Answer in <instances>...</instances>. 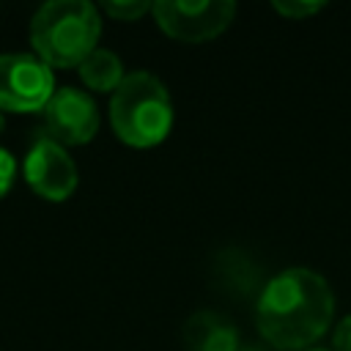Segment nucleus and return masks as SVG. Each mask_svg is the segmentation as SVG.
<instances>
[{
  "mask_svg": "<svg viewBox=\"0 0 351 351\" xmlns=\"http://www.w3.org/2000/svg\"><path fill=\"white\" fill-rule=\"evenodd\" d=\"M332 313L335 293L326 277L313 269L293 266L274 274L263 285L255 321L271 346L302 351L329 329Z\"/></svg>",
  "mask_w": 351,
  "mask_h": 351,
  "instance_id": "nucleus-1",
  "label": "nucleus"
},
{
  "mask_svg": "<svg viewBox=\"0 0 351 351\" xmlns=\"http://www.w3.org/2000/svg\"><path fill=\"white\" fill-rule=\"evenodd\" d=\"M101 36L99 8L88 0H49L30 19L33 52L52 69L80 66Z\"/></svg>",
  "mask_w": 351,
  "mask_h": 351,
  "instance_id": "nucleus-2",
  "label": "nucleus"
},
{
  "mask_svg": "<svg viewBox=\"0 0 351 351\" xmlns=\"http://www.w3.org/2000/svg\"><path fill=\"white\" fill-rule=\"evenodd\" d=\"M110 123L134 148L162 143L173 126V101L165 82L151 71L126 74L110 96Z\"/></svg>",
  "mask_w": 351,
  "mask_h": 351,
  "instance_id": "nucleus-3",
  "label": "nucleus"
},
{
  "mask_svg": "<svg viewBox=\"0 0 351 351\" xmlns=\"http://www.w3.org/2000/svg\"><path fill=\"white\" fill-rule=\"evenodd\" d=\"M55 93L52 69L30 52L0 55V112H41Z\"/></svg>",
  "mask_w": 351,
  "mask_h": 351,
  "instance_id": "nucleus-4",
  "label": "nucleus"
},
{
  "mask_svg": "<svg viewBox=\"0 0 351 351\" xmlns=\"http://www.w3.org/2000/svg\"><path fill=\"white\" fill-rule=\"evenodd\" d=\"M159 27L186 44L195 41H208L219 36L236 16V3L233 0H156L151 5Z\"/></svg>",
  "mask_w": 351,
  "mask_h": 351,
  "instance_id": "nucleus-5",
  "label": "nucleus"
},
{
  "mask_svg": "<svg viewBox=\"0 0 351 351\" xmlns=\"http://www.w3.org/2000/svg\"><path fill=\"white\" fill-rule=\"evenodd\" d=\"M44 121H41V132L66 145H82L88 140H93V134L99 132V110L96 101L71 85L55 88L52 99L47 101V107L41 110Z\"/></svg>",
  "mask_w": 351,
  "mask_h": 351,
  "instance_id": "nucleus-6",
  "label": "nucleus"
},
{
  "mask_svg": "<svg viewBox=\"0 0 351 351\" xmlns=\"http://www.w3.org/2000/svg\"><path fill=\"white\" fill-rule=\"evenodd\" d=\"M25 181L38 197L60 203L77 189V165L60 143L38 129L25 156Z\"/></svg>",
  "mask_w": 351,
  "mask_h": 351,
  "instance_id": "nucleus-7",
  "label": "nucleus"
},
{
  "mask_svg": "<svg viewBox=\"0 0 351 351\" xmlns=\"http://www.w3.org/2000/svg\"><path fill=\"white\" fill-rule=\"evenodd\" d=\"M186 351H239V332L230 318L214 310H197L184 324Z\"/></svg>",
  "mask_w": 351,
  "mask_h": 351,
  "instance_id": "nucleus-8",
  "label": "nucleus"
},
{
  "mask_svg": "<svg viewBox=\"0 0 351 351\" xmlns=\"http://www.w3.org/2000/svg\"><path fill=\"white\" fill-rule=\"evenodd\" d=\"M77 69H80L82 82L90 90H99V93H112L121 85V80L126 77L121 58L112 49H104V47H96Z\"/></svg>",
  "mask_w": 351,
  "mask_h": 351,
  "instance_id": "nucleus-9",
  "label": "nucleus"
},
{
  "mask_svg": "<svg viewBox=\"0 0 351 351\" xmlns=\"http://www.w3.org/2000/svg\"><path fill=\"white\" fill-rule=\"evenodd\" d=\"M151 5L154 3H148V0H107V3H101V8L112 19H121V22H129V19L143 16L145 11H151Z\"/></svg>",
  "mask_w": 351,
  "mask_h": 351,
  "instance_id": "nucleus-10",
  "label": "nucleus"
},
{
  "mask_svg": "<svg viewBox=\"0 0 351 351\" xmlns=\"http://www.w3.org/2000/svg\"><path fill=\"white\" fill-rule=\"evenodd\" d=\"M324 8L321 0H274V11L288 19H304Z\"/></svg>",
  "mask_w": 351,
  "mask_h": 351,
  "instance_id": "nucleus-11",
  "label": "nucleus"
},
{
  "mask_svg": "<svg viewBox=\"0 0 351 351\" xmlns=\"http://www.w3.org/2000/svg\"><path fill=\"white\" fill-rule=\"evenodd\" d=\"M14 176H16V162H14V156H11L5 148H0V197L11 189Z\"/></svg>",
  "mask_w": 351,
  "mask_h": 351,
  "instance_id": "nucleus-12",
  "label": "nucleus"
},
{
  "mask_svg": "<svg viewBox=\"0 0 351 351\" xmlns=\"http://www.w3.org/2000/svg\"><path fill=\"white\" fill-rule=\"evenodd\" d=\"M332 351H351V315H346L335 335H332Z\"/></svg>",
  "mask_w": 351,
  "mask_h": 351,
  "instance_id": "nucleus-13",
  "label": "nucleus"
},
{
  "mask_svg": "<svg viewBox=\"0 0 351 351\" xmlns=\"http://www.w3.org/2000/svg\"><path fill=\"white\" fill-rule=\"evenodd\" d=\"M3 129H5V115L0 112V132H3Z\"/></svg>",
  "mask_w": 351,
  "mask_h": 351,
  "instance_id": "nucleus-14",
  "label": "nucleus"
},
{
  "mask_svg": "<svg viewBox=\"0 0 351 351\" xmlns=\"http://www.w3.org/2000/svg\"><path fill=\"white\" fill-rule=\"evenodd\" d=\"M304 351H329V348H304Z\"/></svg>",
  "mask_w": 351,
  "mask_h": 351,
  "instance_id": "nucleus-15",
  "label": "nucleus"
},
{
  "mask_svg": "<svg viewBox=\"0 0 351 351\" xmlns=\"http://www.w3.org/2000/svg\"><path fill=\"white\" fill-rule=\"evenodd\" d=\"M239 351H252V348H239Z\"/></svg>",
  "mask_w": 351,
  "mask_h": 351,
  "instance_id": "nucleus-16",
  "label": "nucleus"
}]
</instances>
